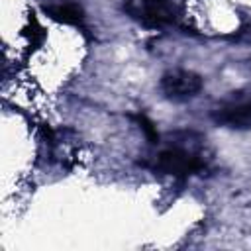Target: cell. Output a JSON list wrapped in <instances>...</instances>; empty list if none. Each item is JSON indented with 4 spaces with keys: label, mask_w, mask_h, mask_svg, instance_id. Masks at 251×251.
Returning a JSON list of instances; mask_svg holds the SVG:
<instances>
[{
    "label": "cell",
    "mask_w": 251,
    "mask_h": 251,
    "mask_svg": "<svg viewBox=\"0 0 251 251\" xmlns=\"http://www.w3.org/2000/svg\"><path fill=\"white\" fill-rule=\"evenodd\" d=\"M161 92L165 98L175 100V102H184L188 98H194L200 88H202V76L192 73V71H184V69H173L167 71L161 76Z\"/></svg>",
    "instance_id": "3957f363"
},
{
    "label": "cell",
    "mask_w": 251,
    "mask_h": 251,
    "mask_svg": "<svg viewBox=\"0 0 251 251\" xmlns=\"http://www.w3.org/2000/svg\"><path fill=\"white\" fill-rule=\"evenodd\" d=\"M206 163L198 151L186 149L182 145H169L161 149L153 159V169L161 175H169L175 178H188L200 171H204Z\"/></svg>",
    "instance_id": "6da1fadb"
},
{
    "label": "cell",
    "mask_w": 251,
    "mask_h": 251,
    "mask_svg": "<svg viewBox=\"0 0 251 251\" xmlns=\"http://www.w3.org/2000/svg\"><path fill=\"white\" fill-rule=\"evenodd\" d=\"M214 122L231 129H251V100H229L212 114Z\"/></svg>",
    "instance_id": "277c9868"
},
{
    "label": "cell",
    "mask_w": 251,
    "mask_h": 251,
    "mask_svg": "<svg viewBox=\"0 0 251 251\" xmlns=\"http://www.w3.org/2000/svg\"><path fill=\"white\" fill-rule=\"evenodd\" d=\"M127 12L147 27H163L176 20V6L173 0H131Z\"/></svg>",
    "instance_id": "7a4b0ae2"
},
{
    "label": "cell",
    "mask_w": 251,
    "mask_h": 251,
    "mask_svg": "<svg viewBox=\"0 0 251 251\" xmlns=\"http://www.w3.org/2000/svg\"><path fill=\"white\" fill-rule=\"evenodd\" d=\"M137 122H139V126L143 127V131H145V135L149 137V141H151V143H157V141H159V133H157L153 122L147 120L145 116H137Z\"/></svg>",
    "instance_id": "8992f818"
},
{
    "label": "cell",
    "mask_w": 251,
    "mask_h": 251,
    "mask_svg": "<svg viewBox=\"0 0 251 251\" xmlns=\"http://www.w3.org/2000/svg\"><path fill=\"white\" fill-rule=\"evenodd\" d=\"M45 12L49 18H53L55 22L61 24H69V25H80L84 20V12L76 2H55L45 6Z\"/></svg>",
    "instance_id": "5b68a950"
}]
</instances>
